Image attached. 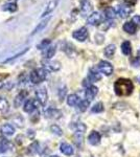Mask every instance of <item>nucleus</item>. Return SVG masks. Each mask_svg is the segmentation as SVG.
Wrapping results in <instances>:
<instances>
[{
	"instance_id": "1",
	"label": "nucleus",
	"mask_w": 140,
	"mask_h": 157,
	"mask_svg": "<svg viewBox=\"0 0 140 157\" xmlns=\"http://www.w3.org/2000/svg\"><path fill=\"white\" fill-rule=\"evenodd\" d=\"M134 85L129 78H118L114 84V90L118 97H128L133 92Z\"/></svg>"
},
{
	"instance_id": "2",
	"label": "nucleus",
	"mask_w": 140,
	"mask_h": 157,
	"mask_svg": "<svg viewBox=\"0 0 140 157\" xmlns=\"http://www.w3.org/2000/svg\"><path fill=\"white\" fill-rule=\"evenodd\" d=\"M47 77V70L44 68H37L30 72L29 80L32 84H40Z\"/></svg>"
},
{
	"instance_id": "3",
	"label": "nucleus",
	"mask_w": 140,
	"mask_h": 157,
	"mask_svg": "<svg viewBox=\"0 0 140 157\" xmlns=\"http://www.w3.org/2000/svg\"><path fill=\"white\" fill-rule=\"evenodd\" d=\"M72 36H73V38H74L75 40H78V41L84 42V41H86V40H87V38L89 37L88 29H86V27H81L80 29L73 32Z\"/></svg>"
},
{
	"instance_id": "4",
	"label": "nucleus",
	"mask_w": 140,
	"mask_h": 157,
	"mask_svg": "<svg viewBox=\"0 0 140 157\" xmlns=\"http://www.w3.org/2000/svg\"><path fill=\"white\" fill-rule=\"evenodd\" d=\"M98 69L105 75H111L112 72H113V66L108 61H100L98 63Z\"/></svg>"
},
{
	"instance_id": "5",
	"label": "nucleus",
	"mask_w": 140,
	"mask_h": 157,
	"mask_svg": "<svg viewBox=\"0 0 140 157\" xmlns=\"http://www.w3.org/2000/svg\"><path fill=\"white\" fill-rule=\"evenodd\" d=\"M36 98H37V100L39 101V103L41 104V105L44 106L45 104L47 103V98H48L46 88L42 87V88L37 89V91H36Z\"/></svg>"
},
{
	"instance_id": "6",
	"label": "nucleus",
	"mask_w": 140,
	"mask_h": 157,
	"mask_svg": "<svg viewBox=\"0 0 140 157\" xmlns=\"http://www.w3.org/2000/svg\"><path fill=\"white\" fill-rule=\"evenodd\" d=\"M42 64H43V66H44V69L50 70V71H58L61 68V64L58 61L45 60V61H42Z\"/></svg>"
},
{
	"instance_id": "7",
	"label": "nucleus",
	"mask_w": 140,
	"mask_h": 157,
	"mask_svg": "<svg viewBox=\"0 0 140 157\" xmlns=\"http://www.w3.org/2000/svg\"><path fill=\"white\" fill-rule=\"evenodd\" d=\"M59 2H60V0H50V1L47 3L46 7H45L44 12L42 13V16L41 17H45V16H47V15L51 14V13L55 11V7L58 6Z\"/></svg>"
},
{
	"instance_id": "8",
	"label": "nucleus",
	"mask_w": 140,
	"mask_h": 157,
	"mask_svg": "<svg viewBox=\"0 0 140 157\" xmlns=\"http://www.w3.org/2000/svg\"><path fill=\"white\" fill-rule=\"evenodd\" d=\"M98 92V89L97 87H95V86H89V87L86 88L85 90V98L87 101H92L94 98H95V95L97 94Z\"/></svg>"
},
{
	"instance_id": "9",
	"label": "nucleus",
	"mask_w": 140,
	"mask_h": 157,
	"mask_svg": "<svg viewBox=\"0 0 140 157\" xmlns=\"http://www.w3.org/2000/svg\"><path fill=\"white\" fill-rule=\"evenodd\" d=\"M92 9L93 6L91 4L90 0H82V2H81V11H82V14L84 16H87V15L90 14Z\"/></svg>"
},
{
	"instance_id": "10",
	"label": "nucleus",
	"mask_w": 140,
	"mask_h": 157,
	"mask_svg": "<svg viewBox=\"0 0 140 157\" xmlns=\"http://www.w3.org/2000/svg\"><path fill=\"white\" fill-rule=\"evenodd\" d=\"M133 10L131 9L130 6H119L117 9V15H118L120 18H127L130 14L132 13Z\"/></svg>"
},
{
	"instance_id": "11",
	"label": "nucleus",
	"mask_w": 140,
	"mask_h": 157,
	"mask_svg": "<svg viewBox=\"0 0 140 157\" xmlns=\"http://www.w3.org/2000/svg\"><path fill=\"white\" fill-rule=\"evenodd\" d=\"M2 10L6 12H16L18 10V6H17V0H7L6 3L2 6Z\"/></svg>"
},
{
	"instance_id": "12",
	"label": "nucleus",
	"mask_w": 140,
	"mask_h": 157,
	"mask_svg": "<svg viewBox=\"0 0 140 157\" xmlns=\"http://www.w3.org/2000/svg\"><path fill=\"white\" fill-rule=\"evenodd\" d=\"M88 24L90 25H98L101 22V15L99 13L95 12L93 14H91L87 19Z\"/></svg>"
},
{
	"instance_id": "13",
	"label": "nucleus",
	"mask_w": 140,
	"mask_h": 157,
	"mask_svg": "<svg viewBox=\"0 0 140 157\" xmlns=\"http://www.w3.org/2000/svg\"><path fill=\"white\" fill-rule=\"evenodd\" d=\"M45 116H46L47 118L58 120V118H60L61 116H62V112H61L60 110H58V109L50 108V109H48V110H46V112H45Z\"/></svg>"
},
{
	"instance_id": "14",
	"label": "nucleus",
	"mask_w": 140,
	"mask_h": 157,
	"mask_svg": "<svg viewBox=\"0 0 140 157\" xmlns=\"http://www.w3.org/2000/svg\"><path fill=\"white\" fill-rule=\"evenodd\" d=\"M88 140L92 146H97L100 143V134L97 131H92L90 135H89Z\"/></svg>"
},
{
	"instance_id": "15",
	"label": "nucleus",
	"mask_w": 140,
	"mask_h": 157,
	"mask_svg": "<svg viewBox=\"0 0 140 157\" xmlns=\"http://www.w3.org/2000/svg\"><path fill=\"white\" fill-rule=\"evenodd\" d=\"M0 132L4 136H12L15 133V129L9 124H6V125H3L0 128Z\"/></svg>"
},
{
	"instance_id": "16",
	"label": "nucleus",
	"mask_w": 140,
	"mask_h": 157,
	"mask_svg": "<svg viewBox=\"0 0 140 157\" xmlns=\"http://www.w3.org/2000/svg\"><path fill=\"white\" fill-rule=\"evenodd\" d=\"M23 110L27 113H30V112H32V111L36 110V103L32 98H28V100L24 103Z\"/></svg>"
},
{
	"instance_id": "17",
	"label": "nucleus",
	"mask_w": 140,
	"mask_h": 157,
	"mask_svg": "<svg viewBox=\"0 0 140 157\" xmlns=\"http://www.w3.org/2000/svg\"><path fill=\"white\" fill-rule=\"evenodd\" d=\"M27 91H25V90H22V91H20V93L17 95L16 98H15V107H19L20 105H22V103L25 101V98L27 97Z\"/></svg>"
},
{
	"instance_id": "18",
	"label": "nucleus",
	"mask_w": 140,
	"mask_h": 157,
	"mask_svg": "<svg viewBox=\"0 0 140 157\" xmlns=\"http://www.w3.org/2000/svg\"><path fill=\"white\" fill-rule=\"evenodd\" d=\"M60 150H61V152H62L63 154H65V155H67V156H70V155H72V154L74 153L72 147H71L69 144H66V143L61 144Z\"/></svg>"
},
{
	"instance_id": "19",
	"label": "nucleus",
	"mask_w": 140,
	"mask_h": 157,
	"mask_svg": "<svg viewBox=\"0 0 140 157\" xmlns=\"http://www.w3.org/2000/svg\"><path fill=\"white\" fill-rule=\"evenodd\" d=\"M49 20H50V18H46L45 20H43L42 22H40V23L37 25V27H36V29L32 30V33L30 35H32V36H34V35H37L38 33H40L41 30L44 29L45 27L47 26V24H48V22H49Z\"/></svg>"
},
{
	"instance_id": "20",
	"label": "nucleus",
	"mask_w": 140,
	"mask_h": 157,
	"mask_svg": "<svg viewBox=\"0 0 140 157\" xmlns=\"http://www.w3.org/2000/svg\"><path fill=\"white\" fill-rule=\"evenodd\" d=\"M9 148H12V144L9 143L7 139L0 137V153H4V152H6Z\"/></svg>"
},
{
	"instance_id": "21",
	"label": "nucleus",
	"mask_w": 140,
	"mask_h": 157,
	"mask_svg": "<svg viewBox=\"0 0 140 157\" xmlns=\"http://www.w3.org/2000/svg\"><path fill=\"white\" fill-rule=\"evenodd\" d=\"M123 30L130 35H133L136 33V25H135L132 21L127 22V23H124V25H123Z\"/></svg>"
},
{
	"instance_id": "22",
	"label": "nucleus",
	"mask_w": 140,
	"mask_h": 157,
	"mask_svg": "<svg viewBox=\"0 0 140 157\" xmlns=\"http://www.w3.org/2000/svg\"><path fill=\"white\" fill-rule=\"evenodd\" d=\"M88 80L90 81L91 83L93 82H97V81L100 80V75L94 69H90L89 70V75H88Z\"/></svg>"
},
{
	"instance_id": "23",
	"label": "nucleus",
	"mask_w": 140,
	"mask_h": 157,
	"mask_svg": "<svg viewBox=\"0 0 140 157\" xmlns=\"http://www.w3.org/2000/svg\"><path fill=\"white\" fill-rule=\"evenodd\" d=\"M115 50H116V46L114 44H110L106 47L105 50H104V54L107 58H112L115 54Z\"/></svg>"
},
{
	"instance_id": "24",
	"label": "nucleus",
	"mask_w": 140,
	"mask_h": 157,
	"mask_svg": "<svg viewBox=\"0 0 140 157\" xmlns=\"http://www.w3.org/2000/svg\"><path fill=\"white\" fill-rule=\"evenodd\" d=\"M83 135H84V131H81V130H76L75 131V133H74V143H75V145L78 147L82 146Z\"/></svg>"
},
{
	"instance_id": "25",
	"label": "nucleus",
	"mask_w": 140,
	"mask_h": 157,
	"mask_svg": "<svg viewBox=\"0 0 140 157\" xmlns=\"http://www.w3.org/2000/svg\"><path fill=\"white\" fill-rule=\"evenodd\" d=\"M121 52H123V55L126 56H130L132 52V45L129 41H124L123 44H121Z\"/></svg>"
},
{
	"instance_id": "26",
	"label": "nucleus",
	"mask_w": 140,
	"mask_h": 157,
	"mask_svg": "<svg viewBox=\"0 0 140 157\" xmlns=\"http://www.w3.org/2000/svg\"><path fill=\"white\" fill-rule=\"evenodd\" d=\"M9 104L3 98H0V113H6L9 111Z\"/></svg>"
},
{
	"instance_id": "27",
	"label": "nucleus",
	"mask_w": 140,
	"mask_h": 157,
	"mask_svg": "<svg viewBox=\"0 0 140 157\" xmlns=\"http://www.w3.org/2000/svg\"><path fill=\"white\" fill-rule=\"evenodd\" d=\"M55 50H57V48H55V45H53V46H48L46 48V52H44V58L47 60L51 59L55 54Z\"/></svg>"
},
{
	"instance_id": "28",
	"label": "nucleus",
	"mask_w": 140,
	"mask_h": 157,
	"mask_svg": "<svg viewBox=\"0 0 140 157\" xmlns=\"http://www.w3.org/2000/svg\"><path fill=\"white\" fill-rule=\"evenodd\" d=\"M80 102V98L76 94H70L69 97L67 98V104L70 106V107H73V106H76Z\"/></svg>"
},
{
	"instance_id": "29",
	"label": "nucleus",
	"mask_w": 140,
	"mask_h": 157,
	"mask_svg": "<svg viewBox=\"0 0 140 157\" xmlns=\"http://www.w3.org/2000/svg\"><path fill=\"white\" fill-rule=\"evenodd\" d=\"M105 16H106V18L109 20L114 19L116 16V11L113 9V7H108V9L105 10Z\"/></svg>"
},
{
	"instance_id": "30",
	"label": "nucleus",
	"mask_w": 140,
	"mask_h": 157,
	"mask_svg": "<svg viewBox=\"0 0 140 157\" xmlns=\"http://www.w3.org/2000/svg\"><path fill=\"white\" fill-rule=\"evenodd\" d=\"M89 101L87 100H84V101H80L78 104V110L82 111V112H84V111L87 110V108L89 107Z\"/></svg>"
},
{
	"instance_id": "31",
	"label": "nucleus",
	"mask_w": 140,
	"mask_h": 157,
	"mask_svg": "<svg viewBox=\"0 0 140 157\" xmlns=\"http://www.w3.org/2000/svg\"><path fill=\"white\" fill-rule=\"evenodd\" d=\"M92 113H99V112H103L104 111V104L103 103H97L93 106L92 109H91Z\"/></svg>"
},
{
	"instance_id": "32",
	"label": "nucleus",
	"mask_w": 140,
	"mask_h": 157,
	"mask_svg": "<svg viewBox=\"0 0 140 157\" xmlns=\"http://www.w3.org/2000/svg\"><path fill=\"white\" fill-rule=\"evenodd\" d=\"M50 43H51V41H50L49 39H45V40H43V41H42L41 43H40V44H38V49L42 50V49L47 48V47L50 45Z\"/></svg>"
},
{
	"instance_id": "33",
	"label": "nucleus",
	"mask_w": 140,
	"mask_h": 157,
	"mask_svg": "<svg viewBox=\"0 0 140 157\" xmlns=\"http://www.w3.org/2000/svg\"><path fill=\"white\" fill-rule=\"evenodd\" d=\"M50 130H51L52 132L55 134V135H59V136L63 135V131H62V129H61V128L59 127V126H57V125H52L51 127H50Z\"/></svg>"
},
{
	"instance_id": "34",
	"label": "nucleus",
	"mask_w": 140,
	"mask_h": 157,
	"mask_svg": "<svg viewBox=\"0 0 140 157\" xmlns=\"http://www.w3.org/2000/svg\"><path fill=\"white\" fill-rule=\"evenodd\" d=\"M27 50H28V48H25V49H23V50H21V52H18V54H17V55H14V56H13V57H12V58H9V59H7V60L6 61V62L7 63V62H11V61H13V60H15V59H17V58H19V57H20V56L24 55V54H25V52H27Z\"/></svg>"
},
{
	"instance_id": "35",
	"label": "nucleus",
	"mask_w": 140,
	"mask_h": 157,
	"mask_svg": "<svg viewBox=\"0 0 140 157\" xmlns=\"http://www.w3.org/2000/svg\"><path fill=\"white\" fill-rule=\"evenodd\" d=\"M65 93H66V87H63V89H60V91H59V97H60V100L61 101L64 100Z\"/></svg>"
},
{
	"instance_id": "36",
	"label": "nucleus",
	"mask_w": 140,
	"mask_h": 157,
	"mask_svg": "<svg viewBox=\"0 0 140 157\" xmlns=\"http://www.w3.org/2000/svg\"><path fill=\"white\" fill-rule=\"evenodd\" d=\"M132 22H133L135 25H137V26L140 27V16H139V15L135 16L134 18H133V21H132Z\"/></svg>"
},
{
	"instance_id": "37",
	"label": "nucleus",
	"mask_w": 140,
	"mask_h": 157,
	"mask_svg": "<svg viewBox=\"0 0 140 157\" xmlns=\"http://www.w3.org/2000/svg\"><path fill=\"white\" fill-rule=\"evenodd\" d=\"M132 65H133L134 67H139L140 66V58L139 57L135 58V60L132 62Z\"/></svg>"
},
{
	"instance_id": "38",
	"label": "nucleus",
	"mask_w": 140,
	"mask_h": 157,
	"mask_svg": "<svg viewBox=\"0 0 140 157\" xmlns=\"http://www.w3.org/2000/svg\"><path fill=\"white\" fill-rule=\"evenodd\" d=\"M137 1H138V0H124V2H126L127 4H128V6H135V4L137 3Z\"/></svg>"
},
{
	"instance_id": "39",
	"label": "nucleus",
	"mask_w": 140,
	"mask_h": 157,
	"mask_svg": "<svg viewBox=\"0 0 140 157\" xmlns=\"http://www.w3.org/2000/svg\"><path fill=\"white\" fill-rule=\"evenodd\" d=\"M112 1H113V0H100V4L101 6H107V4H109Z\"/></svg>"
},
{
	"instance_id": "40",
	"label": "nucleus",
	"mask_w": 140,
	"mask_h": 157,
	"mask_svg": "<svg viewBox=\"0 0 140 157\" xmlns=\"http://www.w3.org/2000/svg\"><path fill=\"white\" fill-rule=\"evenodd\" d=\"M4 87V82L3 81H0V88H3Z\"/></svg>"
},
{
	"instance_id": "41",
	"label": "nucleus",
	"mask_w": 140,
	"mask_h": 157,
	"mask_svg": "<svg viewBox=\"0 0 140 157\" xmlns=\"http://www.w3.org/2000/svg\"><path fill=\"white\" fill-rule=\"evenodd\" d=\"M50 157H59V156H57V155H52V156H50Z\"/></svg>"
},
{
	"instance_id": "42",
	"label": "nucleus",
	"mask_w": 140,
	"mask_h": 157,
	"mask_svg": "<svg viewBox=\"0 0 140 157\" xmlns=\"http://www.w3.org/2000/svg\"><path fill=\"white\" fill-rule=\"evenodd\" d=\"M139 82H140V78H139Z\"/></svg>"
},
{
	"instance_id": "43",
	"label": "nucleus",
	"mask_w": 140,
	"mask_h": 157,
	"mask_svg": "<svg viewBox=\"0 0 140 157\" xmlns=\"http://www.w3.org/2000/svg\"><path fill=\"white\" fill-rule=\"evenodd\" d=\"M78 157H80V156H78Z\"/></svg>"
}]
</instances>
